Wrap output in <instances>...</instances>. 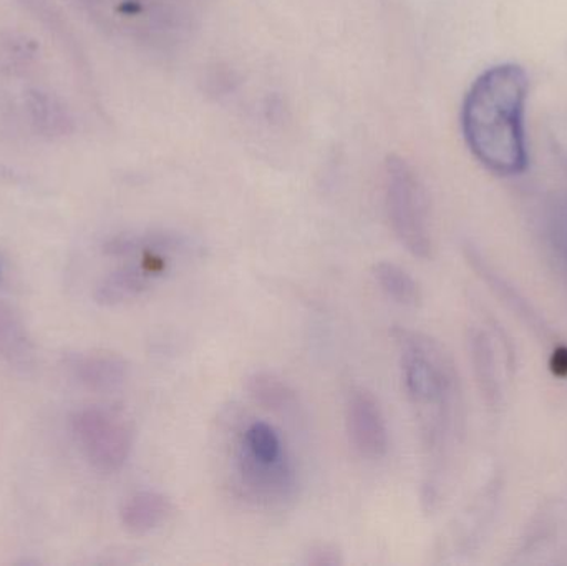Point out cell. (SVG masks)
<instances>
[{"label":"cell","mask_w":567,"mask_h":566,"mask_svg":"<svg viewBox=\"0 0 567 566\" xmlns=\"http://www.w3.org/2000/svg\"><path fill=\"white\" fill-rule=\"evenodd\" d=\"M528 73L518 63L489 66L470 86L462 106L463 138L489 172L519 175L528 166L525 109Z\"/></svg>","instance_id":"obj_1"},{"label":"cell","mask_w":567,"mask_h":566,"mask_svg":"<svg viewBox=\"0 0 567 566\" xmlns=\"http://www.w3.org/2000/svg\"><path fill=\"white\" fill-rule=\"evenodd\" d=\"M385 205L399 241L419 258L432 249L426 225L425 195L415 172L405 159L392 156L385 165Z\"/></svg>","instance_id":"obj_2"},{"label":"cell","mask_w":567,"mask_h":566,"mask_svg":"<svg viewBox=\"0 0 567 566\" xmlns=\"http://www.w3.org/2000/svg\"><path fill=\"white\" fill-rule=\"evenodd\" d=\"M76 441L95 471L115 474L122 471L133 451V431L128 422L102 408H86L73 419Z\"/></svg>","instance_id":"obj_3"},{"label":"cell","mask_w":567,"mask_h":566,"mask_svg":"<svg viewBox=\"0 0 567 566\" xmlns=\"http://www.w3.org/2000/svg\"><path fill=\"white\" fill-rule=\"evenodd\" d=\"M347 432L350 444L360 457L380 461L389 452V429L385 415L372 392L353 389L347 401Z\"/></svg>","instance_id":"obj_4"},{"label":"cell","mask_w":567,"mask_h":566,"mask_svg":"<svg viewBox=\"0 0 567 566\" xmlns=\"http://www.w3.org/2000/svg\"><path fill=\"white\" fill-rule=\"evenodd\" d=\"M199 246L195 239L169 229L136 233V235H120L109 241L105 253L116 258L142 256V258L165 259L169 261L179 256H192L198 253Z\"/></svg>","instance_id":"obj_5"},{"label":"cell","mask_w":567,"mask_h":566,"mask_svg":"<svg viewBox=\"0 0 567 566\" xmlns=\"http://www.w3.org/2000/svg\"><path fill=\"white\" fill-rule=\"evenodd\" d=\"M65 366L79 384L95 392L116 391L130 374L128 362L110 351L75 352L66 356Z\"/></svg>","instance_id":"obj_6"},{"label":"cell","mask_w":567,"mask_h":566,"mask_svg":"<svg viewBox=\"0 0 567 566\" xmlns=\"http://www.w3.org/2000/svg\"><path fill=\"white\" fill-rule=\"evenodd\" d=\"M172 514L173 504L165 494L140 491L123 502L120 518L126 531L135 535H146L165 525Z\"/></svg>","instance_id":"obj_7"},{"label":"cell","mask_w":567,"mask_h":566,"mask_svg":"<svg viewBox=\"0 0 567 566\" xmlns=\"http://www.w3.org/2000/svg\"><path fill=\"white\" fill-rule=\"evenodd\" d=\"M156 272L145 265H128L115 269L102 279L95 289V299L102 306H118L140 298L152 288Z\"/></svg>","instance_id":"obj_8"},{"label":"cell","mask_w":567,"mask_h":566,"mask_svg":"<svg viewBox=\"0 0 567 566\" xmlns=\"http://www.w3.org/2000/svg\"><path fill=\"white\" fill-rule=\"evenodd\" d=\"M33 354L35 349L25 322L12 306L0 301V358L10 364L25 368L32 364Z\"/></svg>","instance_id":"obj_9"},{"label":"cell","mask_w":567,"mask_h":566,"mask_svg":"<svg viewBox=\"0 0 567 566\" xmlns=\"http://www.w3.org/2000/svg\"><path fill=\"white\" fill-rule=\"evenodd\" d=\"M259 464H278L289 457L284 449L281 435L268 422L256 421L243 432L239 451Z\"/></svg>","instance_id":"obj_10"},{"label":"cell","mask_w":567,"mask_h":566,"mask_svg":"<svg viewBox=\"0 0 567 566\" xmlns=\"http://www.w3.org/2000/svg\"><path fill=\"white\" fill-rule=\"evenodd\" d=\"M249 395L262 408L287 412L296 408V391L289 384L269 372H256L248 379Z\"/></svg>","instance_id":"obj_11"},{"label":"cell","mask_w":567,"mask_h":566,"mask_svg":"<svg viewBox=\"0 0 567 566\" xmlns=\"http://www.w3.org/2000/svg\"><path fill=\"white\" fill-rule=\"evenodd\" d=\"M373 278L379 282L380 289L393 301L403 306H415L420 299L419 286L405 269L395 263L380 261L373 266Z\"/></svg>","instance_id":"obj_12"},{"label":"cell","mask_w":567,"mask_h":566,"mask_svg":"<svg viewBox=\"0 0 567 566\" xmlns=\"http://www.w3.org/2000/svg\"><path fill=\"white\" fill-rule=\"evenodd\" d=\"M307 564L336 566L342 564V560H340L339 552H337L336 548L329 547V545H320V547L313 548V550L310 552Z\"/></svg>","instance_id":"obj_13"}]
</instances>
